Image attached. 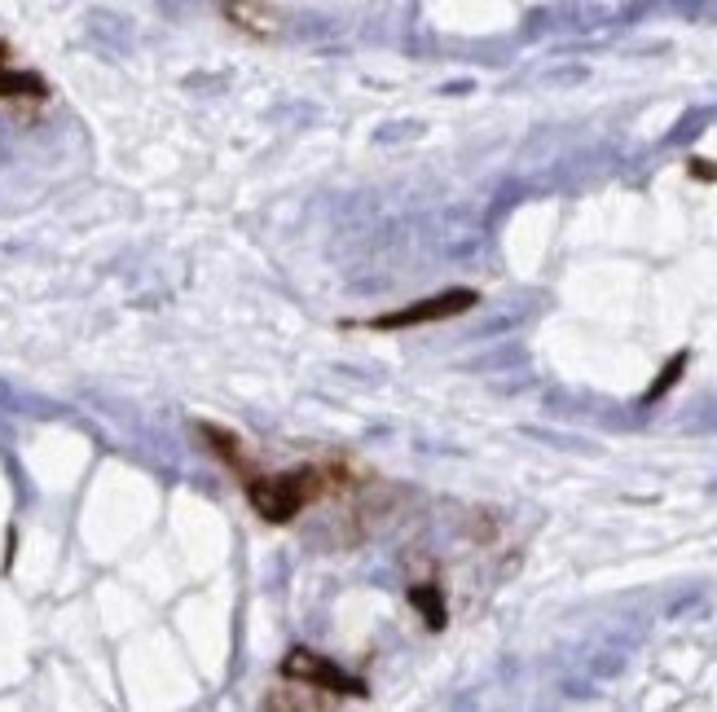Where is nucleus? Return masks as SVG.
<instances>
[{
    "label": "nucleus",
    "mask_w": 717,
    "mask_h": 712,
    "mask_svg": "<svg viewBox=\"0 0 717 712\" xmlns=\"http://www.w3.org/2000/svg\"><path fill=\"white\" fill-rule=\"evenodd\" d=\"M282 677H286V682H300L304 691L335 695L339 704H344V699H366L370 695L361 677H352L348 669H339L330 655L308 651V647H295L291 655H286V660H282Z\"/></svg>",
    "instance_id": "f03ea898"
},
{
    "label": "nucleus",
    "mask_w": 717,
    "mask_h": 712,
    "mask_svg": "<svg viewBox=\"0 0 717 712\" xmlns=\"http://www.w3.org/2000/svg\"><path fill=\"white\" fill-rule=\"evenodd\" d=\"M344 475H348V462H313V466H295V471H278V475L251 471L238 484L247 493V506L256 510L264 524H291V519H300L322 497L370 480V475H352V480H344Z\"/></svg>",
    "instance_id": "f257e3e1"
},
{
    "label": "nucleus",
    "mask_w": 717,
    "mask_h": 712,
    "mask_svg": "<svg viewBox=\"0 0 717 712\" xmlns=\"http://www.w3.org/2000/svg\"><path fill=\"white\" fill-rule=\"evenodd\" d=\"M410 603L423 611L427 629H445L449 607H445V585H440V581H418V585H410Z\"/></svg>",
    "instance_id": "39448f33"
},
{
    "label": "nucleus",
    "mask_w": 717,
    "mask_h": 712,
    "mask_svg": "<svg viewBox=\"0 0 717 712\" xmlns=\"http://www.w3.org/2000/svg\"><path fill=\"white\" fill-rule=\"evenodd\" d=\"M682 365H687V352H678V356H674V361H669V365H665V378H660V383L652 387V392H647V400H656L660 392H665V387H674V383H678V370H682Z\"/></svg>",
    "instance_id": "423d86ee"
},
{
    "label": "nucleus",
    "mask_w": 717,
    "mask_h": 712,
    "mask_svg": "<svg viewBox=\"0 0 717 712\" xmlns=\"http://www.w3.org/2000/svg\"><path fill=\"white\" fill-rule=\"evenodd\" d=\"M687 172L696 176V181H717V168H713V159H687Z\"/></svg>",
    "instance_id": "0eeeda50"
},
{
    "label": "nucleus",
    "mask_w": 717,
    "mask_h": 712,
    "mask_svg": "<svg viewBox=\"0 0 717 712\" xmlns=\"http://www.w3.org/2000/svg\"><path fill=\"white\" fill-rule=\"evenodd\" d=\"M480 304L476 291L458 286V291H445V295H432V299H414V304L396 308V313H379L361 326L370 330H414V326H436V321H449V317H462Z\"/></svg>",
    "instance_id": "7ed1b4c3"
},
{
    "label": "nucleus",
    "mask_w": 717,
    "mask_h": 712,
    "mask_svg": "<svg viewBox=\"0 0 717 712\" xmlns=\"http://www.w3.org/2000/svg\"><path fill=\"white\" fill-rule=\"evenodd\" d=\"M44 97H49V84L36 71L9 62V49L0 44V102H44Z\"/></svg>",
    "instance_id": "20e7f679"
}]
</instances>
